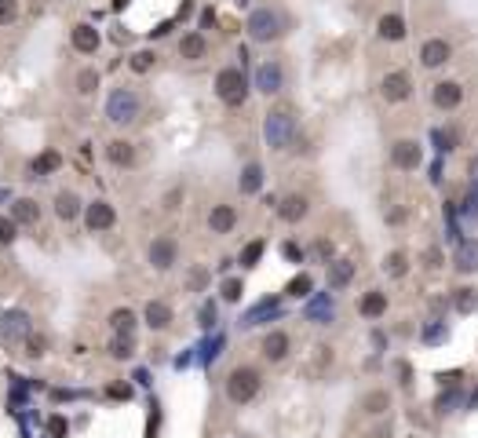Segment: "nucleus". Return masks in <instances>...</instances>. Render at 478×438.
Returning <instances> with one entry per match:
<instances>
[{"label": "nucleus", "mask_w": 478, "mask_h": 438, "mask_svg": "<svg viewBox=\"0 0 478 438\" xmlns=\"http://www.w3.org/2000/svg\"><path fill=\"white\" fill-rule=\"evenodd\" d=\"M274 315H281V296H267V300H260V303L245 315V329H256V325H263V322L274 318Z\"/></svg>", "instance_id": "29"}, {"label": "nucleus", "mask_w": 478, "mask_h": 438, "mask_svg": "<svg viewBox=\"0 0 478 438\" xmlns=\"http://www.w3.org/2000/svg\"><path fill=\"white\" fill-rule=\"evenodd\" d=\"M285 296H293V300H310V296H314V277H310V270H300V274L289 281Z\"/></svg>", "instance_id": "34"}, {"label": "nucleus", "mask_w": 478, "mask_h": 438, "mask_svg": "<svg viewBox=\"0 0 478 438\" xmlns=\"http://www.w3.org/2000/svg\"><path fill=\"white\" fill-rule=\"evenodd\" d=\"M208 281H212L208 267L194 263V267H190V274H186V289H190V292H205V285H208Z\"/></svg>", "instance_id": "40"}, {"label": "nucleus", "mask_w": 478, "mask_h": 438, "mask_svg": "<svg viewBox=\"0 0 478 438\" xmlns=\"http://www.w3.org/2000/svg\"><path fill=\"white\" fill-rule=\"evenodd\" d=\"M263 143L274 153H285V150L296 143V117L289 110H270L263 117Z\"/></svg>", "instance_id": "5"}, {"label": "nucleus", "mask_w": 478, "mask_h": 438, "mask_svg": "<svg viewBox=\"0 0 478 438\" xmlns=\"http://www.w3.org/2000/svg\"><path fill=\"white\" fill-rule=\"evenodd\" d=\"M190 15H194V0H183V4H179V19H190Z\"/></svg>", "instance_id": "57"}, {"label": "nucleus", "mask_w": 478, "mask_h": 438, "mask_svg": "<svg viewBox=\"0 0 478 438\" xmlns=\"http://www.w3.org/2000/svg\"><path fill=\"white\" fill-rule=\"evenodd\" d=\"M263 248H267L263 241H248V245L241 248V267H245V270H252V267H256V263L263 260Z\"/></svg>", "instance_id": "41"}, {"label": "nucleus", "mask_w": 478, "mask_h": 438, "mask_svg": "<svg viewBox=\"0 0 478 438\" xmlns=\"http://www.w3.org/2000/svg\"><path fill=\"white\" fill-rule=\"evenodd\" d=\"M128 66H132V73H150V70L157 66V51H153V48H139V51H132Z\"/></svg>", "instance_id": "37"}, {"label": "nucleus", "mask_w": 478, "mask_h": 438, "mask_svg": "<svg viewBox=\"0 0 478 438\" xmlns=\"http://www.w3.org/2000/svg\"><path fill=\"white\" fill-rule=\"evenodd\" d=\"M387 292L384 289H369V292H362V300H358V315L365 318V322H376V318H384L387 315Z\"/></svg>", "instance_id": "22"}, {"label": "nucleus", "mask_w": 478, "mask_h": 438, "mask_svg": "<svg viewBox=\"0 0 478 438\" xmlns=\"http://www.w3.org/2000/svg\"><path fill=\"white\" fill-rule=\"evenodd\" d=\"M332 315H336L332 296H317V300L307 307V318H310L314 325H325V322H332Z\"/></svg>", "instance_id": "33"}, {"label": "nucleus", "mask_w": 478, "mask_h": 438, "mask_svg": "<svg viewBox=\"0 0 478 438\" xmlns=\"http://www.w3.org/2000/svg\"><path fill=\"white\" fill-rule=\"evenodd\" d=\"M453 270L457 274H478V241L474 238H467V241H460L457 245V253H453Z\"/></svg>", "instance_id": "26"}, {"label": "nucleus", "mask_w": 478, "mask_h": 438, "mask_svg": "<svg viewBox=\"0 0 478 438\" xmlns=\"http://www.w3.org/2000/svg\"><path fill=\"white\" fill-rule=\"evenodd\" d=\"M11 219L19 227H37L41 223V205L34 198H15L11 201Z\"/></svg>", "instance_id": "28"}, {"label": "nucleus", "mask_w": 478, "mask_h": 438, "mask_svg": "<svg viewBox=\"0 0 478 438\" xmlns=\"http://www.w3.org/2000/svg\"><path fill=\"white\" fill-rule=\"evenodd\" d=\"M66 431H70L66 417H59V413H55V417L48 420V434H51V438H66Z\"/></svg>", "instance_id": "49"}, {"label": "nucleus", "mask_w": 478, "mask_h": 438, "mask_svg": "<svg viewBox=\"0 0 478 438\" xmlns=\"http://www.w3.org/2000/svg\"><path fill=\"white\" fill-rule=\"evenodd\" d=\"M467 175H471V183H478V153L467 158Z\"/></svg>", "instance_id": "56"}, {"label": "nucleus", "mask_w": 478, "mask_h": 438, "mask_svg": "<svg viewBox=\"0 0 478 438\" xmlns=\"http://www.w3.org/2000/svg\"><path fill=\"white\" fill-rule=\"evenodd\" d=\"M263 391V372L256 365H234L227 372V380H223V394H227L230 405H248L256 402Z\"/></svg>", "instance_id": "1"}, {"label": "nucleus", "mask_w": 478, "mask_h": 438, "mask_svg": "<svg viewBox=\"0 0 478 438\" xmlns=\"http://www.w3.org/2000/svg\"><path fill=\"white\" fill-rule=\"evenodd\" d=\"M307 215H310V198H307V194H285V198L278 201V219H281V223L300 227Z\"/></svg>", "instance_id": "16"}, {"label": "nucleus", "mask_w": 478, "mask_h": 438, "mask_svg": "<svg viewBox=\"0 0 478 438\" xmlns=\"http://www.w3.org/2000/svg\"><path fill=\"white\" fill-rule=\"evenodd\" d=\"M289 351H293V336L285 332V329H270V332H263V340H260V355H263V362L281 365L285 358H289Z\"/></svg>", "instance_id": "13"}, {"label": "nucleus", "mask_w": 478, "mask_h": 438, "mask_svg": "<svg viewBox=\"0 0 478 438\" xmlns=\"http://www.w3.org/2000/svg\"><path fill=\"white\" fill-rule=\"evenodd\" d=\"M449 303H453L457 315H474V310H478V289L474 285H460V289H453Z\"/></svg>", "instance_id": "31"}, {"label": "nucleus", "mask_w": 478, "mask_h": 438, "mask_svg": "<svg viewBox=\"0 0 478 438\" xmlns=\"http://www.w3.org/2000/svg\"><path fill=\"white\" fill-rule=\"evenodd\" d=\"M208 55V37L201 34V29H190V34L179 37V58L186 62H201Z\"/></svg>", "instance_id": "24"}, {"label": "nucleus", "mask_w": 478, "mask_h": 438, "mask_svg": "<svg viewBox=\"0 0 478 438\" xmlns=\"http://www.w3.org/2000/svg\"><path fill=\"white\" fill-rule=\"evenodd\" d=\"M99 70L95 66H84L81 73H77V96H95V91H99Z\"/></svg>", "instance_id": "38"}, {"label": "nucleus", "mask_w": 478, "mask_h": 438, "mask_svg": "<svg viewBox=\"0 0 478 438\" xmlns=\"http://www.w3.org/2000/svg\"><path fill=\"white\" fill-rule=\"evenodd\" d=\"M245 34L252 44H274L285 37V15L270 4H260V8H252L248 19H245Z\"/></svg>", "instance_id": "2"}, {"label": "nucleus", "mask_w": 478, "mask_h": 438, "mask_svg": "<svg viewBox=\"0 0 478 438\" xmlns=\"http://www.w3.org/2000/svg\"><path fill=\"white\" fill-rule=\"evenodd\" d=\"M59 165H62V158L55 150H44L41 158H34V165H29V172H34V179H44V175H51V172H59Z\"/></svg>", "instance_id": "35"}, {"label": "nucleus", "mask_w": 478, "mask_h": 438, "mask_svg": "<svg viewBox=\"0 0 478 438\" xmlns=\"http://www.w3.org/2000/svg\"><path fill=\"white\" fill-rule=\"evenodd\" d=\"M252 96V81L245 73V66H223L215 73V99L227 110H241Z\"/></svg>", "instance_id": "3"}, {"label": "nucleus", "mask_w": 478, "mask_h": 438, "mask_svg": "<svg viewBox=\"0 0 478 438\" xmlns=\"http://www.w3.org/2000/svg\"><path fill=\"white\" fill-rule=\"evenodd\" d=\"M314 256L322 260V263H332V260H336V256H332V241H325V238H322V241L314 245Z\"/></svg>", "instance_id": "52"}, {"label": "nucleus", "mask_w": 478, "mask_h": 438, "mask_svg": "<svg viewBox=\"0 0 478 438\" xmlns=\"http://www.w3.org/2000/svg\"><path fill=\"white\" fill-rule=\"evenodd\" d=\"M70 44H73L77 55H95V51L103 48V34H99L91 22H77V26L70 29Z\"/></svg>", "instance_id": "19"}, {"label": "nucleus", "mask_w": 478, "mask_h": 438, "mask_svg": "<svg viewBox=\"0 0 478 438\" xmlns=\"http://www.w3.org/2000/svg\"><path fill=\"white\" fill-rule=\"evenodd\" d=\"M15 238H19V223L11 215H0V245H15Z\"/></svg>", "instance_id": "46"}, {"label": "nucleus", "mask_w": 478, "mask_h": 438, "mask_svg": "<svg viewBox=\"0 0 478 438\" xmlns=\"http://www.w3.org/2000/svg\"><path fill=\"white\" fill-rule=\"evenodd\" d=\"M81 219H84V230L88 234H106V230L117 227V208L106 198H95V201L84 205V215Z\"/></svg>", "instance_id": "9"}, {"label": "nucleus", "mask_w": 478, "mask_h": 438, "mask_svg": "<svg viewBox=\"0 0 478 438\" xmlns=\"http://www.w3.org/2000/svg\"><path fill=\"white\" fill-rule=\"evenodd\" d=\"M136 329H139V315H136L132 307L110 310V332L113 336H136Z\"/></svg>", "instance_id": "30"}, {"label": "nucleus", "mask_w": 478, "mask_h": 438, "mask_svg": "<svg viewBox=\"0 0 478 438\" xmlns=\"http://www.w3.org/2000/svg\"><path fill=\"white\" fill-rule=\"evenodd\" d=\"M387 161H391L395 172H417V168L424 165V143L412 139V136L395 139L391 150H387Z\"/></svg>", "instance_id": "6"}, {"label": "nucleus", "mask_w": 478, "mask_h": 438, "mask_svg": "<svg viewBox=\"0 0 478 438\" xmlns=\"http://www.w3.org/2000/svg\"><path fill=\"white\" fill-rule=\"evenodd\" d=\"M449 58H453V44L445 41V37H427L420 44V66L424 70H442Z\"/></svg>", "instance_id": "15"}, {"label": "nucleus", "mask_w": 478, "mask_h": 438, "mask_svg": "<svg viewBox=\"0 0 478 438\" xmlns=\"http://www.w3.org/2000/svg\"><path fill=\"white\" fill-rule=\"evenodd\" d=\"M44 347H48V340H44V336H29V340H26V355H29V358H41Z\"/></svg>", "instance_id": "51"}, {"label": "nucleus", "mask_w": 478, "mask_h": 438, "mask_svg": "<svg viewBox=\"0 0 478 438\" xmlns=\"http://www.w3.org/2000/svg\"><path fill=\"white\" fill-rule=\"evenodd\" d=\"M34 336V322H29L26 310H4L0 315V343H8V347H19Z\"/></svg>", "instance_id": "8"}, {"label": "nucleus", "mask_w": 478, "mask_h": 438, "mask_svg": "<svg viewBox=\"0 0 478 438\" xmlns=\"http://www.w3.org/2000/svg\"><path fill=\"white\" fill-rule=\"evenodd\" d=\"M139 113H143V96L136 88H110V96H106V121L110 124H136L139 121Z\"/></svg>", "instance_id": "4"}, {"label": "nucleus", "mask_w": 478, "mask_h": 438, "mask_svg": "<svg viewBox=\"0 0 478 438\" xmlns=\"http://www.w3.org/2000/svg\"><path fill=\"white\" fill-rule=\"evenodd\" d=\"M241 296H245V277H223L219 300L223 303H241Z\"/></svg>", "instance_id": "36"}, {"label": "nucleus", "mask_w": 478, "mask_h": 438, "mask_svg": "<svg viewBox=\"0 0 478 438\" xmlns=\"http://www.w3.org/2000/svg\"><path fill=\"white\" fill-rule=\"evenodd\" d=\"M412 96V77L409 70H387L384 77H380V99L384 103H405Z\"/></svg>", "instance_id": "11"}, {"label": "nucleus", "mask_w": 478, "mask_h": 438, "mask_svg": "<svg viewBox=\"0 0 478 438\" xmlns=\"http://www.w3.org/2000/svg\"><path fill=\"white\" fill-rule=\"evenodd\" d=\"M172 322H176V310H172L168 300H150V303L143 307V325H146V329H153V332H168Z\"/></svg>", "instance_id": "17"}, {"label": "nucleus", "mask_w": 478, "mask_h": 438, "mask_svg": "<svg viewBox=\"0 0 478 438\" xmlns=\"http://www.w3.org/2000/svg\"><path fill=\"white\" fill-rule=\"evenodd\" d=\"M464 402V394H460V387H449V391H445V394H438V402H434V409L445 417V413H453L457 409V405Z\"/></svg>", "instance_id": "42"}, {"label": "nucleus", "mask_w": 478, "mask_h": 438, "mask_svg": "<svg viewBox=\"0 0 478 438\" xmlns=\"http://www.w3.org/2000/svg\"><path fill=\"white\" fill-rule=\"evenodd\" d=\"M445 336H449V329H445V322H431L424 329V343H442Z\"/></svg>", "instance_id": "48"}, {"label": "nucleus", "mask_w": 478, "mask_h": 438, "mask_svg": "<svg viewBox=\"0 0 478 438\" xmlns=\"http://www.w3.org/2000/svg\"><path fill=\"white\" fill-rule=\"evenodd\" d=\"M183 201H186V186H183V183H176L172 190H168V194L161 198V208H165V212H176V208H179Z\"/></svg>", "instance_id": "45"}, {"label": "nucleus", "mask_w": 478, "mask_h": 438, "mask_svg": "<svg viewBox=\"0 0 478 438\" xmlns=\"http://www.w3.org/2000/svg\"><path fill=\"white\" fill-rule=\"evenodd\" d=\"M467 409H478V391L471 394V402H467Z\"/></svg>", "instance_id": "58"}, {"label": "nucleus", "mask_w": 478, "mask_h": 438, "mask_svg": "<svg viewBox=\"0 0 478 438\" xmlns=\"http://www.w3.org/2000/svg\"><path fill=\"white\" fill-rule=\"evenodd\" d=\"M395 369H398V387H412V369H409V362H398Z\"/></svg>", "instance_id": "54"}, {"label": "nucleus", "mask_w": 478, "mask_h": 438, "mask_svg": "<svg viewBox=\"0 0 478 438\" xmlns=\"http://www.w3.org/2000/svg\"><path fill=\"white\" fill-rule=\"evenodd\" d=\"M215 322H219V307H215V300H205L201 310H198V325L201 329H215Z\"/></svg>", "instance_id": "44"}, {"label": "nucleus", "mask_w": 478, "mask_h": 438, "mask_svg": "<svg viewBox=\"0 0 478 438\" xmlns=\"http://www.w3.org/2000/svg\"><path fill=\"white\" fill-rule=\"evenodd\" d=\"M19 19V0H0V26H11Z\"/></svg>", "instance_id": "47"}, {"label": "nucleus", "mask_w": 478, "mask_h": 438, "mask_svg": "<svg viewBox=\"0 0 478 438\" xmlns=\"http://www.w3.org/2000/svg\"><path fill=\"white\" fill-rule=\"evenodd\" d=\"M434 143H438L442 153H453L457 143H460V132H457V128H438V132H434Z\"/></svg>", "instance_id": "43"}, {"label": "nucleus", "mask_w": 478, "mask_h": 438, "mask_svg": "<svg viewBox=\"0 0 478 438\" xmlns=\"http://www.w3.org/2000/svg\"><path fill=\"white\" fill-rule=\"evenodd\" d=\"M263 183H267L263 165H260V161H248V165L241 168V175H238V190H241V198H256V194L263 190Z\"/></svg>", "instance_id": "23"}, {"label": "nucleus", "mask_w": 478, "mask_h": 438, "mask_svg": "<svg viewBox=\"0 0 478 438\" xmlns=\"http://www.w3.org/2000/svg\"><path fill=\"white\" fill-rule=\"evenodd\" d=\"M146 263L157 270V274H165L179 263V241L172 234H157L150 245H146Z\"/></svg>", "instance_id": "7"}, {"label": "nucleus", "mask_w": 478, "mask_h": 438, "mask_svg": "<svg viewBox=\"0 0 478 438\" xmlns=\"http://www.w3.org/2000/svg\"><path fill=\"white\" fill-rule=\"evenodd\" d=\"M238 219H241V212L230 205V201H215L212 208H208V234H215V238H223V234H234V227H238Z\"/></svg>", "instance_id": "14"}, {"label": "nucleus", "mask_w": 478, "mask_h": 438, "mask_svg": "<svg viewBox=\"0 0 478 438\" xmlns=\"http://www.w3.org/2000/svg\"><path fill=\"white\" fill-rule=\"evenodd\" d=\"M238 438H241V434H238Z\"/></svg>", "instance_id": "59"}, {"label": "nucleus", "mask_w": 478, "mask_h": 438, "mask_svg": "<svg viewBox=\"0 0 478 438\" xmlns=\"http://www.w3.org/2000/svg\"><path fill=\"white\" fill-rule=\"evenodd\" d=\"M106 161L113 168H136L139 165V150L132 139H110L106 143Z\"/></svg>", "instance_id": "20"}, {"label": "nucleus", "mask_w": 478, "mask_h": 438, "mask_svg": "<svg viewBox=\"0 0 478 438\" xmlns=\"http://www.w3.org/2000/svg\"><path fill=\"white\" fill-rule=\"evenodd\" d=\"M215 22H219V15H215V8L208 4V8H201V15H198V29L205 34V29H215Z\"/></svg>", "instance_id": "50"}, {"label": "nucleus", "mask_w": 478, "mask_h": 438, "mask_svg": "<svg viewBox=\"0 0 478 438\" xmlns=\"http://www.w3.org/2000/svg\"><path fill=\"white\" fill-rule=\"evenodd\" d=\"M281 253H285V260H293V263L303 260V248H300L296 241H285V245H281Z\"/></svg>", "instance_id": "53"}, {"label": "nucleus", "mask_w": 478, "mask_h": 438, "mask_svg": "<svg viewBox=\"0 0 478 438\" xmlns=\"http://www.w3.org/2000/svg\"><path fill=\"white\" fill-rule=\"evenodd\" d=\"M376 34H380V41L398 44V41H405L409 26H405V19H402L398 11H387V15H380V19H376Z\"/></svg>", "instance_id": "21"}, {"label": "nucleus", "mask_w": 478, "mask_h": 438, "mask_svg": "<svg viewBox=\"0 0 478 438\" xmlns=\"http://www.w3.org/2000/svg\"><path fill=\"white\" fill-rule=\"evenodd\" d=\"M132 355H136V336H113V340H110V358L128 362Z\"/></svg>", "instance_id": "39"}, {"label": "nucleus", "mask_w": 478, "mask_h": 438, "mask_svg": "<svg viewBox=\"0 0 478 438\" xmlns=\"http://www.w3.org/2000/svg\"><path fill=\"white\" fill-rule=\"evenodd\" d=\"M252 88L260 91V96H281L285 91V66L278 58H267V62H260L256 66V73H252Z\"/></svg>", "instance_id": "10"}, {"label": "nucleus", "mask_w": 478, "mask_h": 438, "mask_svg": "<svg viewBox=\"0 0 478 438\" xmlns=\"http://www.w3.org/2000/svg\"><path fill=\"white\" fill-rule=\"evenodd\" d=\"M424 260H427V270H438V267H442V253H438V248H427Z\"/></svg>", "instance_id": "55"}, {"label": "nucleus", "mask_w": 478, "mask_h": 438, "mask_svg": "<svg viewBox=\"0 0 478 438\" xmlns=\"http://www.w3.org/2000/svg\"><path fill=\"white\" fill-rule=\"evenodd\" d=\"M431 106L442 113H453L464 106V84L460 81H434L431 84Z\"/></svg>", "instance_id": "12"}, {"label": "nucleus", "mask_w": 478, "mask_h": 438, "mask_svg": "<svg viewBox=\"0 0 478 438\" xmlns=\"http://www.w3.org/2000/svg\"><path fill=\"white\" fill-rule=\"evenodd\" d=\"M55 215L62 219V223H73V219L84 215V201L77 190H59L55 194Z\"/></svg>", "instance_id": "25"}, {"label": "nucleus", "mask_w": 478, "mask_h": 438, "mask_svg": "<svg viewBox=\"0 0 478 438\" xmlns=\"http://www.w3.org/2000/svg\"><path fill=\"white\" fill-rule=\"evenodd\" d=\"M358 409H362L365 417H384V413L391 409V391H387V387H372V391H365L362 402H358Z\"/></svg>", "instance_id": "27"}, {"label": "nucleus", "mask_w": 478, "mask_h": 438, "mask_svg": "<svg viewBox=\"0 0 478 438\" xmlns=\"http://www.w3.org/2000/svg\"><path fill=\"white\" fill-rule=\"evenodd\" d=\"M355 274H358V267H355V260H347V256H336L332 263H325V285L332 289V292H343L350 281H355Z\"/></svg>", "instance_id": "18"}, {"label": "nucleus", "mask_w": 478, "mask_h": 438, "mask_svg": "<svg viewBox=\"0 0 478 438\" xmlns=\"http://www.w3.org/2000/svg\"><path fill=\"white\" fill-rule=\"evenodd\" d=\"M409 253H405V248H391V253L384 256V274L387 277H395V281H402L405 274H409Z\"/></svg>", "instance_id": "32"}]
</instances>
